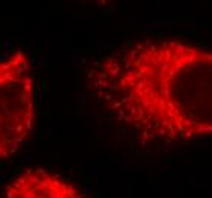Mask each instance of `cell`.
Wrapping results in <instances>:
<instances>
[{"mask_svg": "<svg viewBox=\"0 0 212 198\" xmlns=\"http://www.w3.org/2000/svg\"><path fill=\"white\" fill-rule=\"evenodd\" d=\"M87 88L144 143L212 137V50L180 40H142L92 61Z\"/></svg>", "mask_w": 212, "mask_h": 198, "instance_id": "cell-1", "label": "cell"}, {"mask_svg": "<svg viewBox=\"0 0 212 198\" xmlns=\"http://www.w3.org/2000/svg\"><path fill=\"white\" fill-rule=\"evenodd\" d=\"M35 81L29 58L12 50L0 61V159L9 161L35 128Z\"/></svg>", "mask_w": 212, "mask_h": 198, "instance_id": "cell-2", "label": "cell"}, {"mask_svg": "<svg viewBox=\"0 0 212 198\" xmlns=\"http://www.w3.org/2000/svg\"><path fill=\"white\" fill-rule=\"evenodd\" d=\"M0 198H86L78 186L40 168L26 169L5 186Z\"/></svg>", "mask_w": 212, "mask_h": 198, "instance_id": "cell-3", "label": "cell"}, {"mask_svg": "<svg viewBox=\"0 0 212 198\" xmlns=\"http://www.w3.org/2000/svg\"><path fill=\"white\" fill-rule=\"evenodd\" d=\"M96 3H99V5H102V6H105V5H108L111 0H95Z\"/></svg>", "mask_w": 212, "mask_h": 198, "instance_id": "cell-4", "label": "cell"}]
</instances>
